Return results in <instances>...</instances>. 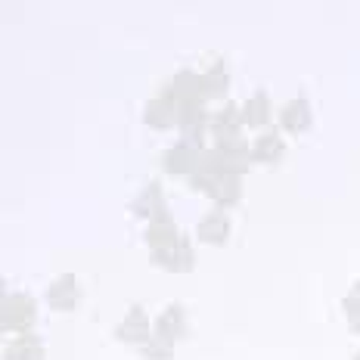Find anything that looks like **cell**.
I'll use <instances>...</instances> for the list:
<instances>
[{
	"mask_svg": "<svg viewBox=\"0 0 360 360\" xmlns=\"http://www.w3.org/2000/svg\"><path fill=\"white\" fill-rule=\"evenodd\" d=\"M34 320H37V304L32 295H25V292L4 295V307H0V326H4V333L25 335V333H32Z\"/></svg>",
	"mask_w": 360,
	"mask_h": 360,
	"instance_id": "obj_2",
	"label": "cell"
},
{
	"mask_svg": "<svg viewBox=\"0 0 360 360\" xmlns=\"http://www.w3.org/2000/svg\"><path fill=\"white\" fill-rule=\"evenodd\" d=\"M270 115H274V109H270V96L264 90H258V94H252L249 100L243 103V122L245 127H267L270 124Z\"/></svg>",
	"mask_w": 360,
	"mask_h": 360,
	"instance_id": "obj_14",
	"label": "cell"
},
{
	"mask_svg": "<svg viewBox=\"0 0 360 360\" xmlns=\"http://www.w3.org/2000/svg\"><path fill=\"white\" fill-rule=\"evenodd\" d=\"M354 360H360V351H357V354H354Z\"/></svg>",
	"mask_w": 360,
	"mask_h": 360,
	"instance_id": "obj_19",
	"label": "cell"
},
{
	"mask_svg": "<svg viewBox=\"0 0 360 360\" xmlns=\"http://www.w3.org/2000/svg\"><path fill=\"white\" fill-rule=\"evenodd\" d=\"M78 298H81V289H78V280H75L72 274L56 276V280L47 286V304L53 307V311H72V307L78 304Z\"/></svg>",
	"mask_w": 360,
	"mask_h": 360,
	"instance_id": "obj_9",
	"label": "cell"
},
{
	"mask_svg": "<svg viewBox=\"0 0 360 360\" xmlns=\"http://www.w3.org/2000/svg\"><path fill=\"white\" fill-rule=\"evenodd\" d=\"M342 307H345V317H348V326L351 333L360 335V283L348 289V295L342 298Z\"/></svg>",
	"mask_w": 360,
	"mask_h": 360,
	"instance_id": "obj_17",
	"label": "cell"
},
{
	"mask_svg": "<svg viewBox=\"0 0 360 360\" xmlns=\"http://www.w3.org/2000/svg\"><path fill=\"white\" fill-rule=\"evenodd\" d=\"M193 186L202 190L221 208H233L243 199V177L236 174H202V177H193Z\"/></svg>",
	"mask_w": 360,
	"mask_h": 360,
	"instance_id": "obj_3",
	"label": "cell"
},
{
	"mask_svg": "<svg viewBox=\"0 0 360 360\" xmlns=\"http://www.w3.org/2000/svg\"><path fill=\"white\" fill-rule=\"evenodd\" d=\"M146 245H149V261H153L155 267L171 270V274H190L193 264H196L190 239L177 230V224H174V217H171L168 208L149 221Z\"/></svg>",
	"mask_w": 360,
	"mask_h": 360,
	"instance_id": "obj_1",
	"label": "cell"
},
{
	"mask_svg": "<svg viewBox=\"0 0 360 360\" xmlns=\"http://www.w3.org/2000/svg\"><path fill=\"white\" fill-rule=\"evenodd\" d=\"M311 103L304 100V96H295V100H289L286 106L280 109V124L283 131L289 134H304L307 127H311Z\"/></svg>",
	"mask_w": 360,
	"mask_h": 360,
	"instance_id": "obj_11",
	"label": "cell"
},
{
	"mask_svg": "<svg viewBox=\"0 0 360 360\" xmlns=\"http://www.w3.org/2000/svg\"><path fill=\"white\" fill-rule=\"evenodd\" d=\"M140 351H143L146 360H171V354H174V348H171V345H165V342H159L155 335H153V339H149Z\"/></svg>",
	"mask_w": 360,
	"mask_h": 360,
	"instance_id": "obj_18",
	"label": "cell"
},
{
	"mask_svg": "<svg viewBox=\"0 0 360 360\" xmlns=\"http://www.w3.org/2000/svg\"><path fill=\"white\" fill-rule=\"evenodd\" d=\"M243 106L236 103H227L224 109H217L212 118H208V134L214 137V143H230V140H243Z\"/></svg>",
	"mask_w": 360,
	"mask_h": 360,
	"instance_id": "obj_4",
	"label": "cell"
},
{
	"mask_svg": "<svg viewBox=\"0 0 360 360\" xmlns=\"http://www.w3.org/2000/svg\"><path fill=\"white\" fill-rule=\"evenodd\" d=\"M153 323H149V317H146V311L140 304H131L127 307V314L122 317V323L115 326V335H118V342H124V345H143L153 339Z\"/></svg>",
	"mask_w": 360,
	"mask_h": 360,
	"instance_id": "obj_5",
	"label": "cell"
},
{
	"mask_svg": "<svg viewBox=\"0 0 360 360\" xmlns=\"http://www.w3.org/2000/svg\"><path fill=\"white\" fill-rule=\"evenodd\" d=\"M143 122H146L149 127H155V131H168V127H177V100H174V94H171L168 84H165V90H162L159 96H153V100L146 103Z\"/></svg>",
	"mask_w": 360,
	"mask_h": 360,
	"instance_id": "obj_7",
	"label": "cell"
},
{
	"mask_svg": "<svg viewBox=\"0 0 360 360\" xmlns=\"http://www.w3.org/2000/svg\"><path fill=\"white\" fill-rule=\"evenodd\" d=\"M196 236L205 245H224L230 239V217H227V212H224V208H214V212H208L199 221Z\"/></svg>",
	"mask_w": 360,
	"mask_h": 360,
	"instance_id": "obj_10",
	"label": "cell"
},
{
	"mask_svg": "<svg viewBox=\"0 0 360 360\" xmlns=\"http://www.w3.org/2000/svg\"><path fill=\"white\" fill-rule=\"evenodd\" d=\"M202 90H205L208 100H221L230 90V72L221 56H212V63L205 65V72H202Z\"/></svg>",
	"mask_w": 360,
	"mask_h": 360,
	"instance_id": "obj_12",
	"label": "cell"
},
{
	"mask_svg": "<svg viewBox=\"0 0 360 360\" xmlns=\"http://www.w3.org/2000/svg\"><path fill=\"white\" fill-rule=\"evenodd\" d=\"M286 155V143L280 140L276 131H264L252 146V162H261V165H274Z\"/></svg>",
	"mask_w": 360,
	"mask_h": 360,
	"instance_id": "obj_15",
	"label": "cell"
},
{
	"mask_svg": "<svg viewBox=\"0 0 360 360\" xmlns=\"http://www.w3.org/2000/svg\"><path fill=\"white\" fill-rule=\"evenodd\" d=\"M199 155H202V149L190 146L186 140H180V143H174V146L165 149V155H162V168H165V174L193 177V174H196V168H199Z\"/></svg>",
	"mask_w": 360,
	"mask_h": 360,
	"instance_id": "obj_6",
	"label": "cell"
},
{
	"mask_svg": "<svg viewBox=\"0 0 360 360\" xmlns=\"http://www.w3.org/2000/svg\"><path fill=\"white\" fill-rule=\"evenodd\" d=\"M131 212L137 214V217H146V221H153L155 214H162V212H165L162 186H159V184H146V190L131 202Z\"/></svg>",
	"mask_w": 360,
	"mask_h": 360,
	"instance_id": "obj_16",
	"label": "cell"
},
{
	"mask_svg": "<svg viewBox=\"0 0 360 360\" xmlns=\"http://www.w3.org/2000/svg\"><path fill=\"white\" fill-rule=\"evenodd\" d=\"M153 335L159 342H165V345H174L184 339L186 335V311L180 304H168L165 311L155 317V329H153Z\"/></svg>",
	"mask_w": 360,
	"mask_h": 360,
	"instance_id": "obj_8",
	"label": "cell"
},
{
	"mask_svg": "<svg viewBox=\"0 0 360 360\" xmlns=\"http://www.w3.org/2000/svg\"><path fill=\"white\" fill-rule=\"evenodd\" d=\"M4 360H47V351H44V342L34 333H25L16 335L13 342H6Z\"/></svg>",
	"mask_w": 360,
	"mask_h": 360,
	"instance_id": "obj_13",
	"label": "cell"
}]
</instances>
